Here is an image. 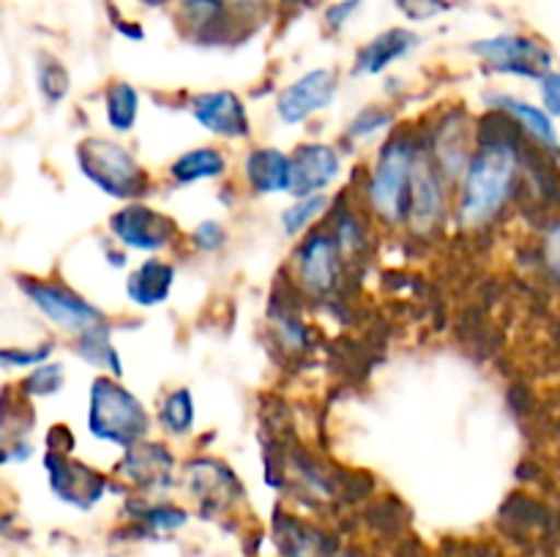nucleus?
<instances>
[{"label":"nucleus","instance_id":"f257e3e1","mask_svg":"<svg viewBox=\"0 0 560 557\" xmlns=\"http://www.w3.org/2000/svg\"><path fill=\"white\" fill-rule=\"evenodd\" d=\"M525 142V134L509 115L487 109L476 126V151L457 186L454 218L459 227L476 233L506 211L528 169Z\"/></svg>","mask_w":560,"mask_h":557},{"label":"nucleus","instance_id":"f03ea898","mask_svg":"<svg viewBox=\"0 0 560 557\" xmlns=\"http://www.w3.org/2000/svg\"><path fill=\"white\" fill-rule=\"evenodd\" d=\"M419 153L421 134H413L410 129L392 131L377 147L361 194H364V208L370 218L381 222L383 227L397 229L408 224Z\"/></svg>","mask_w":560,"mask_h":557},{"label":"nucleus","instance_id":"7ed1b4c3","mask_svg":"<svg viewBox=\"0 0 560 557\" xmlns=\"http://www.w3.org/2000/svg\"><path fill=\"white\" fill-rule=\"evenodd\" d=\"M85 426L93 440L126 451L151 437L153 415L118 377L96 375L88 388Z\"/></svg>","mask_w":560,"mask_h":557},{"label":"nucleus","instance_id":"20e7f679","mask_svg":"<svg viewBox=\"0 0 560 557\" xmlns=\"http://www.w3.org/2000/svg\"><path fill=\"white\" fill-rule=\"evenodd\" d=\"M74 162L82 178L104 197L124 202L145 200L153 191V178L140 158L113 137H82L74 147Z\"/></svg>","mask_w":560,"mask_h":557},{"label":"nucleus","instance_id":"39448f33","mask_svg":"<svg viewBox=\"0 0 560 557\" xmlns=\"http://www.w3.org/2000/svg\"><path fill=\"white\" fill-rule=\"evenodd\" d=\"M16 289L25 295L27 304L55 328L63 336L77 339L82 336L91 328L104 325L109 322V315L96 306L93 300H88L85 295L77 293L71 284L58 282V278L49 276H31V273H20L14 278Z\"/></svg>","mask_w":560,"mask_h":557},{"label":"nucleus","instance_id":"423d86ee","mask_svg":"<svg viewBox=\"0 0 560 557\" xmlns=\"http://www.w3.org/2000/svg\"><path fill=\"white\" fill-rule=\"evenodd\" d=\"M468 52L485 66L490 74L517 76V80L539 82L547 71L556 69V55L530 33H498V36L476 38Z\"/></svg>","mask_w":560,"mask_h":557},{"label":"nucleus","instance_id":"0eeeda50","mask_svg":"<svg viewBox=\"0 0 560 557\" xmlns=\"http://www.w3.org/2000/svg\"><path fill=\"white\" fill-rule=\"evenodd\" d=\"M107 233L113 244L120 249L137 251V254H164L180 240V227L170 213L148 205L145 200L124 202L113 216L107 218Z\"/></svg>","mask_w":560,"mask_h":557},{"label":"nucleus","instance_id":"6e6552de","mask_svg":"<svg viewBox=\"0 0 560 557\" xmlns=\"http://www.w3.org/2000/svg\"><path fill=\"white\" fill-rule=\"evenodd\" d=\"M345 262H348V257H345L334 229L328 224H317L301 238L293 254L295 284L310 298L326 300L342 284Z\"/></svg>","mask_w":560,"mask_h":557},{"label":"nucleus","instance_id":"1a4fd4ad","mask_svg":"<svg viewBox=\"0 0 560 557\" xmlns=\"http://www.w3.org/2000/svg\"><path fill=\"white\" fill-rule=\"evenodd\" d=\"M42 464L47 470L52 495L60 502H66V506L77 508V511H93L113 489L124 491V486L115 481V475L98 473L96 467L77 459L74 453H60L44 448Z\"/></svg>","mask_w":560,"mask_h":557},{"label":"nucleus","instance_id":"9d476101","mask_svg":"<svg viewBox=\"0 0 560 557\" xmlns=\"http://www.w3.org/2000/svg\"><path fill=\"white\" fill-rule=\"evenodd\" d=\"M452 189L446 175L438 169V164L432 162L430 153H427L424 142H421L419 162H416V175H413V191H410V213L408 224L405 227L413 233V238H435L441 235V229L446 227L448 218L454 216V200Z\"/></svg>","mask_w":560,"mask_h":557},{"label":"nucleus","instance_id":"9b49d317","mask_svg":"<svg viewBox=\"0 0 560 557\" xmlns=\"http://www.w3.org/2000/svg\"><path fill=\"white\" fill-rule=\"evenodd\" d=\"M178 459L162 440H142L126 448L115 462L113 475L124 489H135L145 497H162L178 484Z\"/></svg>","mask_w":560,"mask_h":557},{"label":"nucleus","instance_id":"f8f14e48","mask_svg":"<svg viewBox=\"0 0 560 557\" xmlns=\"http://www.w3.org/2000/svg\"><path fill=\"white\" fill-rule=\"evenodd\" d=\"M421 142H424L427 153H430L432 162L438 164V169H441L448 178V183L457 189L465 169H468L470 156H474L476 151V126L474 120H470L468 109H446V112L435 120V126H432L427 134H421Z\"/></svg>","mask_w":560,"mask_h":557},{"label":"nucleus","instance_id":"ddd939ff","mask_svg":"<svg viewBox=\"0 0 560 557\" xmlns=\"http://www.w3.org/2000/svg\"><path fill=\"white\" fill-rule=\"evenodd\" d=\"M339 93V71L334 66L310 69L282 87L273 98V115L284 126L310 123L320 112H326Z\"/></svg>","mask_w":560,"mask_h":557},{"label":"nucleus","instance_id":"4468645a","mask_svg":"<svg viewBox=\"0 0 560 557\" xmlns=\"http://www.w3.org/2000/svg\"><path fill=\"white\" fill-rule=\"evenodd\" d=\"M184 489L197 502L200 513H222L244 500V484L228 462L213 457H191L180 470Z\"/></svg>","mask_w":560,"mask_h":557},{"label":"nucleus","instance_id":"2eb2a0df","mask_svg":"<svg viewBox=\"0 0 560 557\" xmlns=\"http://www.w3.org/2000/svg\"><path fill=\"white\" fill-rule=\"evenodd\" d=\"M186 109L202 131L219 137V140L241 142L252 137L249 107L241 98V93L230 91V87L195 93L186 102Z\"/></svg>","mask_w":560,"mask_h":557},{"label":"nucleus","instance_id":"dca6fc26","mask_svg":"<svg viewBox=\"0 0 560 557\" xmlns=\"http://www.w3.org/2000/svg\"><path fill=\"white\" fill-rule=\"evenodd\" d=\"M293 175H290V194L288 197H312L328 194L339 180L345 167L342 151L331 142H301L293 153Z\"/></svg>","mask_w":560,"mask_h":557},{"label":"nucleus","instance_id":"f3484780","mask_svg":"<svg viewBox=\"0 0 560 557\" xmlns=\"http://www.w3.org/2000/svg\"><path fill=\"white\" fill-rule=\"evenodd\" d=\"M487 109H495V112L509 115L514 123L520 126V131L525 134V140L534 147H539L541 153L552 158V162L560 164V134L556 118L547 112L541 104H530L528 98H520L514 93L492 91L485 93Z\"/></svg>","mask_w":560,"mask_h":557},{"label":"nucleus","instance_id":"a211bd4d","mask_svg":"<svg viewBox=\"0 0 560 557\" xmlns=\"http://www.w3.org/2000/svg\"><path fill=\"white\" fill-rule=\"evenodd\" d=\"M421 47V36L410 27H386L377 36H372L370 42L361 44L359 52L353 58V76H381L386 74L392 66H397L399 60L408 58L410 52Z\"/></svg>","mask_w":560,"mask_h":557},{"label":"nucleus","instance_id":"6ab92c4d","mask_svg":"<svg viewBox=\"0 0 560 557\" xmlns=\"http://www.w3.org/2000/svg\"><path fill=\"white\" fill-rule=\"evenodd\" d=\"M246 189L255 197L290 194V175H293V158L277 145H255L246 151L241 162Z\"/></svg>","mask_w":560,"mask_h":557},{"label":"nucleus","instance_id":"aec40b11","mask_svg":"<svg viewBox=\"0 0 560 557\" xmlns=\"http://www.w3.org/2000/svg\"><path fill=\"white\" fill-rule=\"evenodd\" d=\"M175 278H178L175 262L164 260L162 254L145 257L140 265H135L126 273V300L131 306H137V309H156V306H164L170 300V295H173Z\"/></svg>","mask_w":560,"mask_h":557},{"label":"nucleus","instance_id":"412c9836","mask_svg":"<svg viewBox=\"0 0 560 557\" xmlns=\"http://www.w3.org/2000/svg\"><path fill=\"white\" fill-rule=\"evenodd\" d=\"M230 169V158L222 147L217 145H197L175 156L167 167V178L178 189L195 183H208V180H222Z\"/></svg>","mask_w":560,"mask_h":557},{"label":"nucleus","instance_id":"4be33fe9","mask_svg":"<svg viewBox=\"0 0 560 557\" xmlns=\"http://www.w3.org/2000/svg\"><path fill=\"white\" fill-rule=\"evenodd\" d=\"M156 426L170 440H184L197 426L195 393L186 386L167 388L156 404Z\"/></svg>","mask_w":560,"mask_h":557},{"label":"nucleus","instance_id":"5701e85b","mask_svg":"<svg viewBox=\"0 0 560 557\" xmlns=\"http://www.w3.org/2000/svg\"><path fill=\"white\" fill-rule=\"evenodd\" d=\"M71 353H74L82 364L124 380V358H120L118 347H115L113 342V322H104V325L91 328V331H85L82 336L71 339Z\"/></svg>","mask_w":560,"mask_h":557},{"label":"nucleus","instance_id":"b1692460","mask_svg":"<svg viewBox=\"0 0 560 557\" xmlns=\"http://www.w3.org/2000/svg\"><path fill=\"white\" fill-rule=\"evenodd\" d=\"M102 109L113 134H131L142 109L140 87L131 85L129 80H113L102 93Z\"/></svg>","mask_w":560,"mask_h":557},{"label":"nucleus","instance_id":"393cba45","mask_svg":"<svg viewBox=\"0 0 560 557\" xmlns=\"http://www.w3.org/2000/svg\"><path fill=\"white\" fill-rule=\"evenodd\" d=\"M277 541L284 557H334L331 538L299 517H277Z\"/></svg>","mask_w":560,"mask_h":557},{"label":"nucleus","instance_id":"a878e982","mask_svg":"<svg viewBox=\"0 0 560 557\" xmlns=\"http://www.w3.org/2000/svg\"><path fill=\"white\" fill-rule=\"evenodd\" d=\"M33 80H36V93L47 109L60 107L71 93V71L66 69L58 55L38 49L33 60Z\"/></svg>","mask_w":560,"mask_h":557},{"label":"nucleus","instance_id":"bb28decb","mask_svg":"<svg viewBox=\"0 0 560 557\" xmlns=\"http://www.w3.org/2000/svg\"><path fill=\"white\" fill-rule=\"evenodd\" d=\"M126 506H129L131 519H137L151 533H175V530L186 528V522H189V511L167 500H151L145 495H135L126 500Z\"/></svg>","mask_w":560,"mask_h":557},{"label":"nucleus","instance_id":"cd10ccee","mask_svg":"<svg viewBox=\"0 0 560 557\" xmlns=\"http://www.w3.org/2000/svg\"><path fill=\"white\" fill-rule=\"evenodd\" d=\"M328 213H331V197L328 194L293 197V202L279 213V227L288 238H304V233L326 222Z\"/></svg>","mask_w":560,"mask_h":557},{"label":"nucleus","instance_id":"c85d7f7f","mask_svg":"<svg viewBox=\"0 0 560 557\" xmlns=\"http://www.w3.org/2000/svg\"><path fill=\"white\" fill-rule=\"evenodd\" d=\"M394 123H397V112L392 107H386V104H364L348 120L342 140L348 145H366V142H375L381 137L392 134Z\"/></svg>","mask_w":560,"mask_h":557},{"label":"nucleus","instance_id":"c756f323","mask_svg":"<svg viewBox=\"0 0 560 557\" xmlns=\"http://www.w3.org/2000/svg\"><path fill=\"white\" fill-rule=\"evenodd\" d=\"M228 16L224 0H180L178 20L195 38H206L208 33H217Z\"/></svg>","mask_w":560,"mask_h":557},{"label":"nucleus","instance_id":"7c9ffc66","mask_svg":"<svg viewBox=\"0 0 560 557\" xmlns=\"http://www.w3.org/2000/svg\"><path fill=\"white\" fill-rule=\"evenodd\" d=\"M66 380H69V371H66V364L60 360H47V364L36 366V369L25 371V377L20 380V393L33 399H52L58 396L60 391L66 388Z\"/></svg>","mask_w":560,"mask_h":557},{"label":"nucleus","instance_id":"2f4dec72","mask_svg":"<svg viewBox=\"0 0 560 557\" xmlns=\"http://www.w3.org/2000/svg\"><path fill=\"white\" fill-rule=\"evenodd\" d=\"M331 213L334 216H328L326 224L334 229L345 257L350 260V257H355L366 244H370V229H366V222L355 211H337V208L331 205Z\"/></svg>","mask_w":560,"mask_h":557},{"label":"nucleus","instance_id":"473e14b6","mask_svg":"<svg viewBox=\"0 0 560 557\" xmlns=\"http://www.w3.org/2000/svg\"><path fill=\"white\" fill-rule=\"evenodd\" d=\"M55 349H58V344L52 339H42L36 344H5L0 349V366L5 371H31L52 360Z\"/></svg>","mask_w":560,"mask_h":557},{"label":"nucleus","instance_id":"72a5a7b5","mask_svg":"<svg viewBox=\"0 0 560 557\" xmlns=\"http://www.w3.org/2000/svg\"><path fill=\"white\" fill-rule=\"evenodd\" d=\"M541 273L560 287V211L552 213L539 233V246H536Z\"/></svg>","mask_w":560,"mask_h":557},{"label":"nucleus","instance_id":"f704fd0d","mask_svg":"<svg viewBox=\"0 0 560 557\" xmlns=\"http://www.w3.org/2000/svg\"><path fill=\"white\" fill-rule=\"evenodd\" d=\"M228 240L230 233L224 227V222H219V218H202L189 233V244L197 254H219V251H224Z\"/></svg>","mask_w":560,"mask_h":557},{"label":"nucleus","instance_id":"c9c22d12","mask_svg":"<svg viewBox=\"0 0 560 557\" xmlns=\"http://www.w3.org/2000/svg\"><path fill=\"white\" fill-rule=\"evenodd\" d=\"M394 9L408 22H430L457 9L454 0H394Z\"/></svg>","mask_w":560,"mask_h":557},{"label":"nucleus","instance_id":"e433bc0d","mask_svg":"<svg viewBox=\"0 0 560 557\" xmlns=\"http://www.w3.org/2000/svg\"><path fill=\"white\" fill-rule=\"evenodd\" d=\"M273 328H277V336L282 342V347L288 349H304L306 347V325L293 315H279L273 320Z\"/></svg>","mask_w":560,"mask_h":557},{"label":"nucleus","instance_id":"4c0bfd02","mask_svg":"<svg viewBox=\"0 0 560 557\" xmlns=\"http://www.w3.org/2000/svg\"><path fill=\"white\" fill-rule=\"evenodd\" d=\"M536 87H539L541 107H545L552 118L560 120V69L547 71V74L536 82Z\"/></svg>","mask_w":560,"mask_h":557},{"label":"nucleus","instance_id":"58836bf2","mask_svg":"<svg viewBox=\"0 0 560 557\" xmlns=\"http://www.w3.org/2000/svg\"><path fill=\"white\" fill-rule=\"evenodd\" d=\"M364 5V0H337V3H331L326 9V27L331 33H339L345 25H348L350 20H353L355 14H359V9Z\"/></svg>","mask_w":560,"mask_h":557},{"label":"nucleus","instance_id":"ea45409f","mask_svg":"<svg viewBox=\"0 0 560 557\" xmlns=\"http://www.w3.org/2000/svg\"><path fill=\"white\" fill-rule=\"evenodd\" d=\"M33 453H36V448H33L31 437H25V440H5L3 451H0V462H3V464L27 462Z\"/></svg>","mask_w":560,"mask_h":557},{"label":"nucleus","instance_id":"a19ab883","mask_svg":"<svg viewBox=\"0 0 560 557\" xmlns=\"http://www.w3.org/2000/svg\"><path fill=\"white\" fill-rule=\"evenodd\" d=\"M142 5H148V9H162V5H167L170 0H140Z\"/></svg>","mask_w":560,"mask_h":557},{"label":"nucleus","instance_id":"79ce46f5","mask_svg":"<svg viewBox=\"0 0 560 557\" xmlns=\"http://www.w3.org/2000/svg\"><path fill=\"white\" fill-rule=\"evenodd\" d=\"M334 557H355V555H334Z\"/></svg>","mask_w":560,"mask_h":557},{"label":"nucleus","instance_id":"37998d69","mask_svg":"<svg viewBox=\"0 0 560 557\" xmlns=\"http://www.w3.org/2000/svg\"><path fill=\"white\" fill-rule=\"evenodd\" d=\"M558 440H560V418H558Z\"/></svg>","mask_w":560,"mask_h":557},{"label":"nucleus","instance_id":"c03bdc74","mask_svg":"<svg viewBox=\"0 0 560 557\" xmlns=\"http://www.w3.org/2000/svg\"><path fill=\"white\" fill-rule=\"evenodd\" d=\"M107 557H120V555H107Z\"/></svg>","mask_w":560,"mask_h":557}]
</instances>
